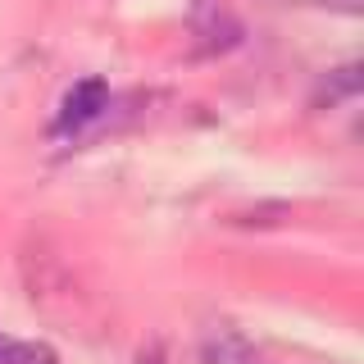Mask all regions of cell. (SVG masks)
<instances>
[{"instance_id":"7a4b0ae2","label":"cell","mask_w":364,"mask_h":364,"mask_svg":"<svg viewBox=\"0 0 364 364\" xmlns=\"http://www.w3.org/2000/svg\"><path fill=\"white\" fill-rule=\"evenodd\" d=\"M205 364H264V360H259L242 337L219 333V337L210 341V346H205Z\"/></svg>"},{"instance_id":"277c9868","label":"cell","mask_w":364,"mask_h":364,"mask_svg":"<svg viewBox=\"0 0 364 364\" xmlns=\"http://www.w3.org/2000/svg\"><path fill=\"white\" fill-rule=\"evenodd\" d=\"M0 364H5V360H0Z\"/></svg>"},{"instance_id":"3957f363","label":"cell","mask_w":364,"mask_h":364,"mask_svg":"<svg viewBox=\"0 0 364 364\" xmlns=\"http://www.w3.org/2000/svg\"><path fill=\"white\" fill-rule=\"evenodd\" d=\"M0 360L5 364H60L46 341H0Z\"/></svg>"},{"instance_id":"6da1fadb","label":"cell","mask_w":364,"mask_h":364,"mask_svg":"<svg viewBox=\"0 0 364 364\" xmlns=\"http://www.w3.org/2000/svg\"><path fill=\"white\" fill-rule=\"evenodd\" d=\"M109 109V91L105 82H96V77H87V82H77L73 91L64 96V109H60V128H87L91 119H100V114Z\"/></svg>"}]
</instances>
